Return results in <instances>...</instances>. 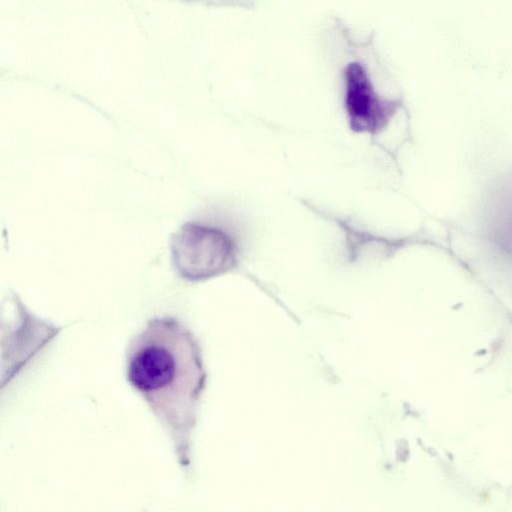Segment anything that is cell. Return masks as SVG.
Segmentation results:
<instances>
[{
	"label": "cell",
	"instance_id": "7a4b0ae2",
	"mask_svg": "<svg viewBox=\"0 0 512 512\" xmlns=\"http://www.w3.org/2000/svg\"><path fill=\"white\" fill-rule=\"evenodd\" d=\"M170 251L176 272L187 281L198 282L236 268L242 258L243 241L233 227L189 221L172 236Z\"/></svg>",
	"mask_w": 512,
	"mask_h": 512
},
{
	"label": "cell",
	"instance_id": "3957f363",
	"mask_svg": "<svg viewBox=\"0 0 512 512\" xmlns=\"http://www.w3.org/2000/svg\"><path fill=\"white\" fill-rule=\"evenodd\" d=\"M343 109L349 130L376 137L390 125L402 103L375 88L363 64L350 62L343 69Z\"/></svg>",
	"mask_w": 512,
	"mask_h": 512
},
{
	"label": "cell",
	"instance_id": "277c9868",
	"mask_svg": "<svg viewBox=\"0 0 512 512\" xmlns=\"http://www.w3.org/2000/svg\"><path fill=\"white\" fill-rule=\"evenodd\" d=\"M307 207L340 231L342 255L347 264H364L383 261L394 255L404 245V240L387 236L358 226L341 216L323 211L313 205Z\"/></svg>",
	"mask_w": 512,
	"mask_h": 512
},
{
	"label": "cell",
	"instance_id": "6da1fadb",
	"mask_svg": "<svg viewBox=\"0 0 512 512\" xmlns=\"http://www.w3.org/2000/svg\"><path fill=\"white\" fill-rule=\"evenodd\" d=\"M126 379L168 433L179 465L188 471L205 383L200 347L192 331L173 316L149 319L127 348Z\"/></svg>",
	"mask_w": 512,
	"mask_h": 512
}]
</instances>
